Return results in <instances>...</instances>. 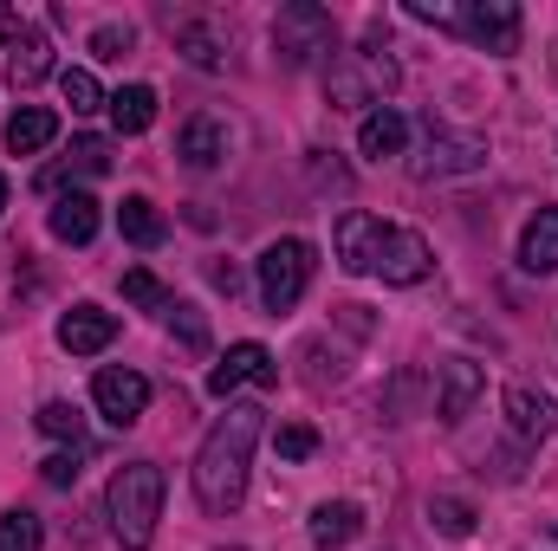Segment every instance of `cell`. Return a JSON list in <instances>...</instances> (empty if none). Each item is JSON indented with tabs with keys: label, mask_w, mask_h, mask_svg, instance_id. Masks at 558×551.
Instances as JSON below:
<instances>
[{
	"label": "cell",
	"mask_w": 558,
	"mask_h": 551,
	"mask_svg": "<svg viewBox=\"0 0 558 551\" xmlns=\"http://www.w3.org/2000/svg\"><path fill=\"white\" fill-rule=\"evenodd\" d=\"M118 228H124V241H131V247H162V234H169V221L156 215V201H149V195H124Z\"/></svg>",
	"instance_id": "obj_23"
},
{
	"label": "cell",
	"mask_w": 558,
	"mask_h": 551,
	"mask_svg": "<svg viewBox=\"0 0 558 551\" xmlns=\"http://www.w3.org/2000/svg\"><path fill=\"white\" fill-rule=\"evenodd\" d=\"M428 241H422L416 228H390L384 221V234H377V260H371V273L384 279V285H422L428 279Z\"/></svg>",
	"instance_id": "obj_9"
},
{
	"label": "cell",
	"mask_w": 558,
	"mask_h": 551,
	"mask_svg": "<svg viewBox=\"0 0 558 551\" xmlns=\"http://www.w3.org/2000/svg\"><path fill=\"white\" fill-rule=\"evenodd\" d=\"M111 338H118V311H105V305H72L59 318V344L72 357H98V351H111Z\"/></svg>",
	"instance_id": "obj_14"
},
{
	"label": "cell",
	"mask_w": 558,
	"mask_h": 551,
	"mask_svg": "<svg viewBox=\"0 0 558 551\" xmlns=\"http://www.w3.org/2000/svg\"><path fill=\"white\" fill-rule=\"evenodd\" d=\"M105 105H111V124H118L124 137H143V131L156 124V91H149V85H124V91H111Z\"/></svg>",
	"instance_id": "obj_22"
},
{
	"label": "cell",
	"mask_w": 558,
	"mask_h": 551,
	"mask_svg": "<svg viewBox=\"0 0 558 551\" xmlns=\"http://www.w3.org/2000/svg\"><path fill=\"white\" fill-rule=\"evenodd\" d=\"M0 208H7V175H0Z\"/></svg>",
	"instance_id": "obj_36"
},
{
	"label": "cell",
	"mask_w": 558,
	"mask_h": 551,
	"mask_svg": "<svg viewBox=\"0 0 558 551\" xmlns=\"http://www.w3.org/2000/svg\"><path fill=\"white\" fill-rule=\"evenodd\" d=\"M52 137H59V118H52V111H39V105L13 111V124H7V149H13V156H39Z\"/></svg>",
	"instance_id": "obj_21"
},
{
	"label": "cell",
	"mask_w": 558,
	"mask_h": 551,
	"mask_svg": "<svg viewBox=\"0 0 558 551\" xmlns=\"http://www.w3.org/2000/svg\"><path fill=\"white\" fill-rule=\"evenodd\" d=\"M403 143H410V124H403V111H371L364 118V131H357V149L371 156V162H384V156H403Z\"/></svg>",
	"instance_id": "obj_20"
},
{
	"label": "cell",
	"mask_w": 558,
	"mask_h": 551,
	"mask_svg": "<svg viewBox=\"0 0 558 551\" xmlns=\"http://www.w3.org/2000/svg\"><path fill=\"white\" fill-rule=\"evenodd\" d=\"M428 526H435L441 539H468V532H474V506L454 500V493H435V500H428Z\"/></svg>",
	"instance_id": "obj_27"
},
{
	"label": "cell",
	"mask_w": 558,
	"mask_h": 551,
	"mask_svg": "<svg viewBox=\"0 0 558 551\" xmlns=\"http://www.w3.org/2000/svg\"><path fill=\"white\" fill-rule=\"evenodd\" d=\"M247 383H254V390H274V383H279L274 351H267V344H254V338L228 344V357L208 370V396H215V403H228V396H234V390H247Z\"/></svg>",
	"instance_id": "obj_8"
},
{
	"label": "cell",
	"mask_w": 558,
	"mask_h": 551,
	"mask_svg": "<svg viewBox=\"0 0 558 551\" xmlns=\"http://www.w3.org/2000/svg\"><path fill=\"white\" fill-rule=\"evenodd\" d=\"M78 461H85V448H59V454H46V461H39L46 487H72V480H78Z\"/></svg>",
	"instance_id": "obj_33"
},
{
	"label": "cell",
	"mask_w": 558,
	"mask_h": 551,
	"mask_svg": "<svg viewBox=\"0 0 558 551\" xmlns=\"http://www.w3.org/2000/svg\"><path fill=\"white\" fill-rule=\"evenodd\" d=\"M162 493H169V480H162L156 461H124V467L111 474V487H105V513H111V532H118V546L124 551H149L156 519H162Z\"/></svg>",
	"instance_id": "obj_3"
},
{
	"label": "cell",
	"mask_w": 558,
	"mask_h": 551,
	"mask_svg": "<svg viewBox=\"0 0 558 551\" xmlns=\"http://www.w3.org/2000/svg\"><path fill=\"white\" fill-rule=\"evenodd\" d=\"M377 234H384V221H377V215L344 208V215H338V228H331L338 267H344V273H371V260H377Z\"/></svg>",
	"instance_id": "obj_13"
},
{
	"label": "cell",
	"mask_w": 558,
	"mask_h": 551,
	"mask_svg": "<svg viewBox=\"0 0 558 551\" xmlns=\"http://www.w3.org/2000/svg\"><path fill=\"white\" fill-rule=\"evenodd\" d=\"M410 169H416V182L474 175V169H487V137H468V131H435V124H428V137H422V149L410 156Z\"/></svg>",
	"instance_id": "obj_6"
},
{
	"label": "cell",
	"mask_w": 558,
	"mask_h": 551,
	"mask_svg": "<svg viewBox=\"0 0 558 551\" xmlns=\"http://www.w3.org/2000/svg\"><path fill=\"white\" fill-rule=\"evenodd\" d=\"M274 52H279V65H312V59L338 52V20H331L318 0H292V7H279Z\"/></svg>",
	"instance_id": "obj_4"
},
{
	"label": "cell",
	"mask_w": 558,
	"mask_h": 551,
	"mask_svg": "<svg viewBox=\"0 0 558 551\" xmlns=\"http://www.w3.org/2000/svg\"><path fill=\"white\" fill-rule=\"evenodd\" d=\"M435 377H441V396H435V421H441V428H461V421H468V409L481 403V390H487L481 364H468V357H448V364H435Z\"/></svg>",
	"instance_id": "obj_11"
},
{
	"label": "cell",
	"mask_w": 558,
	"mask_h": 551,
	"mask_svg": "<svg viewBox=\"0 0 558 551\" xmlns=\"http://www.w3.org/2000/svg\"><path fill=\"white\" fill-rule=\"evenodd\" d=\"M175 52H182L189 65L215 72V65H221V52H228V39H221L208 20H182V26H175Z\"/></svg>",
	"instance_id": "obj_24"
},
{
	"label": "cell",
	"mask_w": 558,
	"mask_h": 551,
	"mask_svg": "<svg viewBox=\"0 0 558 551\" xmlns=\"http://www.w3.org/2000/svg\"><path fill=\"white\" fill-rule=\"evenodd\" d=\"M52 72V46H46V33L39 26H13L7 33V78L26 91V85H39Z\"/></svg>",
	"instance_id": "obj_15"
},
{
	"label": "cell",
	"mask_w": 558,
	"mask_h": 551,
	"mask_svg": "<svg viewBox=\"0 0 558 551\" xmlns=\"http://www.w3.org/2000/svg\"><path fill=\"white\" fill-rule=\"evenodd\" d=\"M131 46H137V33H131V26H118V20L92 33V59H124Z\"/></svg>",
	"instance_id": "obj_32"
},
{
	"label": "cell",
	"mask_w": 558,
	"mask_h": 551,
	"mask_svg": "<svg viewBox=\"0 0 558 551\" xmlns=\"http://www.w3.org/2000/svg\"><path fill=\"white\" fill-rule=\"evenodd\" d=\"M111 169V137H78L65 169H46V188H59V175H105Z\"/></svg>",
	"instance_id": "obj_25"
},
{
	"label": "cell",
	"mask_w": 558,
	"mask_h": 551,
	"mask_svg": "<svg viewBox=\"0 0 558 551\" xmlns=\"http://www.w3.org/2000/svg\"><path fill=\"white\" fill-rule=\"evenodd\" d=\"M0 20H7V13H0Z\"/></svg>",
	"instance_id": "obj_37"
},
{
	"label": "cell",
	"mask_w": 558,
	"mask_h": 551,
	"mask_svg": "<svg viewBox=\"0 0 558 551\" xmlns=\"http://www.w3.org/2000/svg\"><path fill=\"white\" fill-rule=\"evenodd\" d=\"M520 267L526 273H558V208H539L520 234Z\"/></svg>",
	"instance_id": "obj_19"
},
{
	"label": "cell",
	"mask_w": 558,
	"mask_h": 551,
	"mask_svg": "<svg viewBox=\"0 0 558 551\" xmlns=\"http://www.w3.org/2000/svg\"><path fill=\"white\" fill-rule=\"evenodd\" d=\"M162 318H169V331L182 338V351H208V325H202V311H195V305H182V298H175Z\"/></svg>",
	"instance_id": "obj_31"
},
{
	"label": "cell",
	"mask_w": 558,
	"mask_h": 551,
	"mask_svg": "<svg viewBox=\"0 0 558 551\" xmlns=\"http://www.w3.org/2000/svg\"><path fill=\"white\" fill-rule=\"evenodd\" d=\"M208 273H215V285H221V292H234V285H241V267H208Z\"/></svg>",
	"instance_id": "obj_35"
},
{
	"label": "cell",
	"mask_w": 558,
	"mask_h": 551,
	"mask_svg": "<svg viewBox=\"0 0 558 551\" xmlns=\"http://www.w3.org/2000/svg\"><path fill=\"white\" fill-rule=\"evenodd\" d=\"M274 448H279V461H305V454L318 448V434H312L305 421H286V428L274 434Z\"/></svg>",
	"instance_id": "obj_34"
},
{
	"label": "cell",
	"mask_w": 558,
	"mask_h": 551,
	"mask_svg": "<svg viewBox=\"0 0 558 551\" xmlns=\"http://www.w3.org/2000/svg\"><path fill=\"white\" fill-rule=\"evenodd\" d=\"M46 228H52V241L85 247V241L98 234V201H92L85 188H72V195H59V201L46 208Z\"/></svg>",
	"instance_id": "obj_17"
},
{
	"label": "cell",
	"mask_w": 558,
	"mask_h": 551,
	"mask_svg": "<svg viewBox=\"0 0 558 551\" xmlns=\"http://www.w3.org/2000/svg\"><path fill=\"white\" fill-rule=\"evenodd\" d=\"M46 546V526H39V513H26V506H7L0 513V551H39Z\"/></svg>",
	"instance_id": "obj_26"
},
{
	"label": "cell",
	"mask_w": 558,
	"mask_h": 551,
	"mask_svg": "<svg viewBox=\"0 0 558 551\" xmlns=\"http://www.w3.org/2000/svg\"><path fill=\"white\" fill-rule=\"evenodd\" d=\"M448 26L468 33L474 46H487L494 59H513L520 52V7L513 0H468V7H454Z\"/></svg>",
	"instance_id": "obj_7"
},
{
	"label": "cell",
	"mask_w": 558,
	"mask_h": 551,
	"mask_svg": "<svg viewBox=\"0 0 558 551\" xmlns=\"http://www.w3.org/2000/svg\"><path fill=\"white\" fill-rule=\"evenodd\" d=\"M59 91H65L72 118H85V111H98V105H105V91H98V78H92L85 65H65V72H59Z\"/></svg>",
	"instance_id": "obj_28"
},
{
	"label": "cell",
	"mask_w": 558,
	"mask_h": 551,
	"mask_svg": "<svg viewBox=\"0 0 558 551\" xmlns=\"http://www.w3.org/2000/svg\"><path fill=\"white\" fill-rule=\"evenodd\" d=\"M175 156H182L189 169H221V156H228V124L208 118V111H195V118L182 124V137H175Z\"/></svg>",
	"instance_id": "obj_16"
},
{
	"label": "cell",
	"mask_w": 558,
	"mask_h": 551,
	"mask_svg": "<svg viewBox=\"0 0 558 551\" xmlns=\"http://www.w3.org/2000/svg\"><path fill=\"white\" fill-rule=\"evenodd\" d=\"M260 298H267V311H292L299 298H305V285H312V247L299 241V234H286L274 241L267 254H260Z\"/></svg>",
	"instance_id": "obj_5"
},
{
	"label": "cell",
	"mask_w": 558,
	"mask_h": 551,
	"mask_svg": "<svg viewBox=\"0 0 558 551\" xmlns=\"http://www.w3.org/2000/svg\"><path fill=\"white\" fill-rule=\"evenodd\" d=\"M500 409H507V428L533 448V441H546L558 428V403L546 396V390H533V383H513L507 396H500Z\"/></svg>",
	"instance_id": "obj_12"
},
{
	"label": "cell",
	"mask_w": 558,
	"mask_h": 551,
	"mask_svg": "<svg viewBox=\"0 0 558 551\" xmlns=\"http://www.w3.org/2000/svg\"><path fill=\"white\" fill-rule=\"evenodd\" d=\"M124 298H131V305H143V311H169V305H175V298H169V285H162V279L156 273H124Z\"/></svg>",
	"instance_id": "obj_30"
},
{
	"label": "cell",
	"mask_w": 558,
	"mask_h": 551,
	"mask_svg": "<svg viewBox=\"0 0 558 551\" xmlns=\"http://www.w3.org/2000/svg\"><path fill=\"white\" fill-rule=\"evenodd\" d=\"M312 546L318 551H344L357 532H364V513L351 506V500H325V506H312Z\"/></svg>",
	"instance_id": "obj_18"
},
{
	"label": "cell",
	"mask_w": 558,
	"mask_h": 551,
	"mask_svg": "<svg viewBox=\"0 0 558 551\" xmlns=\"http://www.w3.org/2000/svg\"><path fill=\"white\" fill-rule=\"evenodd\" d=\"M39 421V434H52V441H72V448H85V415L72 409V403H46V409L33 415Z\"/></svg>",
	"instance_id": "obj_29"
},
{
	"label": "cell",
	"mask_w": 558,
	"mask_h": 551,
	"mask_svg": "<svg viewBox=\"0 0 558 551\" xmlns=\"http://www.w3.org/2000/svg\"><path fill=\"white\" fill-rule=\"evenodd\" d=\"M92 403H98V415L111 421V428H137L143 409H149V377L143 370H98L92 377Z\"/></svg>",
	"instance_id": "obj_10"
},
{
	"label": "cell",
	"mask_w": 558,
	"mask_h": 551,
	"mask_svg": "<svg viewBox=\"0 0 558 551\" xmlns=\"http://www.w3.org/2000/svg\"><path fill=\"white\" fill-rule=\"evenodd\" d=\"M397 59H390V39H384V26H371V39L357 46V52H338L331 65H325V98H331V111H384V98L397 91Z\"/></svg>",
	"instance_id": "obj_2"
},
{
	"label": "cell",
	"mask_w": 558,
	"mask_h": 551,
	"mask_svg": "<svg viewBox=\"0 0 558 551\" xmlns=\"http://www.w3.org/2000/svg\"><path fill=\"white\" fill-rule=\"evenodd\" d=\"M260 428H267L260 403H228V415L202 434V448H195V500H202V513H234L247 500V467H254Z\"/></svg>",
	"instance_id": "obj_1"
}]
</instances>
